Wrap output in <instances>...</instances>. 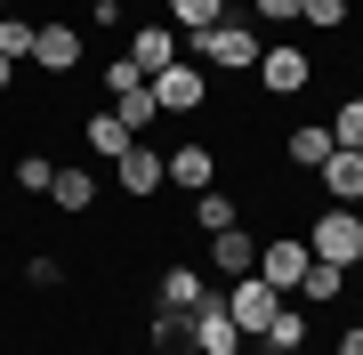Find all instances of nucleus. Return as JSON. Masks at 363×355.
<instances>
[{"label":"nucleus","mask_w":363,"mask_h":355,"mask_svg":"<svg viewBox=\"0 0 363 355\" xmlns=\"http://www.w3.org/2000/svg\"><path fill=\"white\" fill-rule=\"evenodd\" d=\"M323 130H331V145H347V154H363V97H347V106H339V113L323 121Z\"/></svg>","instance_id":"nucleus-23"},{"label":"nucleus","mask_w":363,"mask_h":355,"mask_svg":"<svg viewBox=\"0 0 363 355\" xmlns=\"http://www.w3.org/2000/svg\"><path fill=\"white\" fill-rule=\"evenodd\" d=\"M0 9H9V0H0Z\"/></svg>","instance_id":"nucleus-33"},{"label":"nucleus","mask_w":363,"mask_h":355,"mask_svg":"<svg viewBox=\"0 0 363 355\" xmlns=\"http://www.w3.org/2000/svg\"><path fill=\"white\" fill-rule=\"evenodd\" d=\"M210 266H218V275H259V242H250L242 226H226V235H210Z\"/></svg>","instance_id":"nucleus-14"},{"label":"nucleus","mask_w":363,"mask_h":355,"mask_svg":"<svg viewBox=\"0 0 363 355\" xmlns=\"http://www.w3.org/2000/svg\"><path fill=\"white\" fill-rule=\"evenodd\" d=\"M259 25H298V0H259Z\"/></svg>","instance_id":"nucleus-28"},{"label":"nucleus","mask_w":363,"mask_h":355,"mask_svg":"<svg viewBox=\"0 0 363 355\" xmlns=\"http://www.w3.org/2000/svg\"><path fill=\"white\" fill-rule=\"evenodd\" d=\"M145 89H154V106H162V113H202V97H210V73L194 65V57H178V65H169V73H154Z\"/></svg>","instance_id":"nucleus-4"},{"label":"nucleus","mask_w":363,"mask_h":355,"mask_svg":"<svg viewBox=\"0 0 363 355\" xmlns=\"http://www.w3.org/2000/svg\"><path fill=\"white\" fill-rule=\"evenodd\" d=\"M331 355H363V323H355V331H339V347H331Z\"/></svg>","instance_id":"nucleus-30"},{"label":"nucleus","mask_w":363,"mask_h":355,"mask_svg":"<svg viewBox=\"0 0 363 355\" xmlns=\"http://www.w3.org/2000/svg\"><path fill=\"white\" fill-rule=\"evenodd\" d=\"M33 65L73 73V65H81V33H73V25H40V33H33Z\"/></svg>","instance_id":"nucleus-13"},{"label":"nucleus","mask_w":363,"mask_h":355,"mask_svg":"<svg viewBox=\"0 0 363 355\" xmlns=\"http://www.w3.org/2000/svg\"><path fill=\"white\" fill-rule=\"evenodd\" d=\"M307 250H315V259H331V266H355V259H363V218H355V210H339V202H331V210L315 218Z\"/></svg>","instance_id":"nucleus-2"},{"label":"nucleus","mask_w":363,"mask_h":355,"mask_svg":"<svg viewBox=\"0 0 363 355\" xmlns=\"http://www.w3.org/2000/svg\"><path fill=\"white\" fill-rule=\"evenodd\" d=\"M218 299H226V291H210L194 266H169V275H162V307H178V315H202V307H218Z\"/></svg>","instance_id":"nucleus-10"},{"label":"nucleus","mask_w":363,"mask_h":355,"mask_svg":"<svg viewBox=\"0 0 363 355\" xmlns=\"http://www.w3.org/2000/svg\"><path fill=\"white\" fill-rule=\"evenodd\" d=\"M113 186L145 202V194H162V186H169V170H162V154H154V145H138V137H130V154L113 162Z\"/></svg>","instance_id":"nucleus-5"},{"label":"nucleus","mask_w":363,"mask_h":355,"mask_svg":"<svg viewBox=\"0 0 363 355\" xmlns=\"http://www.w3.org/2000/svg\"><path fill=\"white\" fill-rule=\"evenodd\" d=\"M194 355H242V323L226 315V299L194 315Z\"/></svg>","instance_id":"nucleus-9"},{"label":"nucleus","mask_w":363,"mask_h":355,"mask_svg":"<svg viewBox=\"0 0 363 355\" xmlns=\"http://www.w3.org/2000/svg\"><path fill=\"white\" fill-rule=\"evenodd\" d=\"M226 16V0H169V33H210Z\"/></svg>","instance_id":"nucleus-19"},{"label":"nucleus","mask_w":363,"mask_h":355,"mask_svg":"<svg viewBox=\"0 0 363 355\" xmlns=\"http://www.w3.org/2000/svg\"><path fill=\"white\" fill-rule=\"evenodd\" d=\"M298 25H315V33H339V25H347V0H298Z\"/></svg>","instance_id":"nucleus-26"},{"label":"nucleus","mask_w":363,"mask_h":355,"mask_svg":"<svg viewBox=\"0 0 363 355\" xmlns=\"http://www.w3.org/2000/svg\"><path fill=\"white\" fill-rule=\"evenodd\" d=\"M339 291H347V266H331V259H307V275H298V299H307V307H331Z\"/></svg>","instance_id":"nucleus-16"},{"label":"nucleus","mask_w":363,"mask_h":355,"mask_svg":"<svg viewBox=\"0 0 363 355\" xmlns=\"http://www.w3.org/2000/svg\"><path fill=\"white\" fill-rule=\"evenodd\" d=\"M307 81H315L307 49H267V57H259V89H267V97H298Z\"/></svg>","instance_id":"nucleus-7"},{"label":"nucleus","mask_w":363,"mask_h":355,"mask_svg":"<svg viewBox=\"0 0 363 355\" xmlns=\"http://www.w3.org/2000/svg\"><path fill=\"white\" fill-rule=\"evenodd\" d=\"M283 154L298 162V170H323V162H331V130H323V121H298V130L283 137Z\"/></svg>","instance_id":"nucleus-15"},{"label":"nucleus","mask_w":363,"mask_h":355,"mask_svg":"<svg viewBox=\"0 0 363 355\" xmlns=\"http://www.w3.org/2000/svg\"><path fill=\"white\" fill-rule=\"evenodd\" d=\"M186 49H194L202 65H218V73H250V65L267 57V49H259V33H250L242 16H218V25H210V33H194Z\"/></svg>","instance_id":"nucleus-1"},{"label":"nucleus","mask_w":363,"mask_h":355,"mask_svg":"<svg viewBox=\"0 0 363 355\" xmlns=\"http://www.w3.org/2000/svg\"><path fill=\"white\" fill-rule=\"evenodd\" d=\"M121 9H130V0H89V16H97V25H113Z\"/></svg>","instance_id":"nucleus-29"},{"label":"nucleus","mask_w":363,"mask_h":355,"mask_svg":"<svg viewBox=\"0 0 363 355\" xmlns=\"http://www.w3.org/2000/svg\"><path fill=\"white\" fill-rule=\"evenodd\" d=\"M178 33H169V25H138L130 33V65H138V81H154V73H169V65H178Z\"/></svg>","instance_id":"nucleus-6"},{"label":"nucleus","mask_w":363,"mask_h":355,"mask_svg":"<svg viewBox=\"0 0 363 355\" xmlns=\"http://www.w3.org/2000/svg\"><path fill=\"white\" fill-rule=\"evenodd\" d=\"M274 307H283V291H274L267 275H234V291H226V315L242 323V339H259V331L274 323Z\"/></svg>","instance_id":"nucleus-3"},{"label":"nucleus","mask_w":363,"mask_h":355,"mask_svg":"<svg viewBox=\"0 0 363 355\" xmlns=\"http://www.w3.org/2000/svg\"><path fill=\"white\" fill-rule=\"evenodd\" d=\"M283 355H307V347H283Z\"/></svg>","instance_id":"nucleus-32"},{"label":"nucleus","mask_w":363,"mask_h":355,"mask_svg":"<svg viewBox=\"0 0 363 355\" xmlns=\"http://www.w3.org/2000/svg\"><path fill=\"white\" fill-rule=\"evenodd\" d=\"M323 194L339 202V210H355V202H363V154L331 145V162H323Z\"/></svg>","instance_id":"nucleus-12"},{"label":"nucleus","mask_w":363,"mask_h":355,"mask_svg":"<svg viewBox=\"0 0 363 355\" xmlns=\"http://www.w3.org/2000/svg\"><path fill=\"white\" fill-rule=\"evenodd\" d=\"M154 347H162V355H186V347H194V315L162 307V315H154Z\"/></svg>","instance_id":"nucleus-21"},{"label":"nucleus","mask_w":363,"mask_h":355,"mask_svg":"<svg viewBox=\"0 0 363 355\" xmlns=\"http://www.w3.org/2000/svg\"><path fill=\"white\" fill-rule=\"evenodd\" d=\"M33 16H9V9H0V57H9V65H16V57H33Z\"/></svg>","instance_id":"nucleus-24"},{"label":"nucleus","mask_w":363,"mask_h":355,"mask_svg":"<svg viewBox=\"0 0 363 355\" xmlns=\"http://www.w3.org/2000/svg\"><path fill=\"white\" fill-rule=\"evenodd\" d=\"M169 186H186V194H210V178H218V154L210 145H178V154H162Z\"/></svg>","instance_id":"nucleus-11"},{"label":"nucleus","mask_w":363,"mask_h":355,"mask_svg":"<svg viewBox=\"0 0 363 355\" xmlns=\"http://www.w3.org/2000/svg\"><path fill=\"white\" fill-rule=\"evenodd\" d=\"M307 259H315L307 242H259V275H267L274 291H283V299L298 291V275H307Z\"/></svg>","instance_id":"nucleus-8"},{"label":"nucleus","mask_w":363,"mask_h":355,"mask_svg":"<svg viewBox=\"0 0 363 355\" xmlns=\"http://www.w3.org/2000/svg\"><path fill=\"white\" fill-rule=\"evenodd\" d=\"M121 121H130V137L145 130V121H162V106H154V89H145V81H138V89H121V106H113Z\"/></svg>","instance_id":"nucleus-25"},{"label":"nucleus","mask_w":363,"mask_h":355,"mask_svg":"<svg viewBox=\"0 0 363 355\" xmlns=\"http://www.w3.org/2000/svg\"><path fill=\"white\" fill-rule=\"evenodd\" d=\"M49 202H57V210H89V202H97V178H89V170H57Z\"/></svg>","instance_id":"nucleus-20"},{"label":"nucleus","mask_w":363,"mask_h":355,"mask_svg":"<svg viewBox=\"0 0 363 355\" xmlns=\"http://www.w3.org/2000/svg\"><path fill=\"white\" fill-rule=\"evenodd\" d=\"M259 339H267V355H283V347H307V315H298V307L283 299V307H274V323L259 331Z\"/></svg>","instance_id":"nucleus-18"},{"label":"nucleus","mask_w":363,"mask_h":355,"mask_svg":"<svg viewBox=\"0 0 363 355\" xmlns=\"http://www.w3.org/2000/svg\"><path fill=\"white\" fill-rule=\"evenodd\" d=\"M9 81H16V65H9V57H0V97H9Z\"/></svg>","instance_id":"nucleus-31"},{"label":"nucleus","mask_w":363,"mask_h":355,"mask_svg":"<svg viewBox=\"0 0 363 355\" xmlns=\"http://www.w3.org/2000/svg\"><path fill=\"white\" fill-rule=\"evenodd\" d=\"M16 186H25V194H49V186H57V162L49 154H25V162H16Z\"/></svg>","instance_id":"nucleus-27"},{"label":"nucleus","mask_w":363,"mask_h":355,"mask_svg":"<svg viewBox=\"0 0 363 355\" xmlns=\"http://www.w3.org/2000/svg\"><path fill=\"white\" fill-rule=\"evenodd\" d=\"M81 137H89V154H105V162L130 154V121H121V113H89V130H81Z\"/></svg>","instance_id":"nucleus-17"},{"label":"nucleus","mask_w":363,"mask_h":355,"mask_svg":"<svg viewBox=\"0 0 363 355\" xmlns=\"http://www.w3.org/2000/svg\"><path fill=\"white\" fill-rule=\"evenodd\" d=\"M194 226H202V235H226V226H234V194H218V186L194 194Z\"/></svg>","instance_id":"nucleus-22"}]
</instances>
